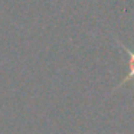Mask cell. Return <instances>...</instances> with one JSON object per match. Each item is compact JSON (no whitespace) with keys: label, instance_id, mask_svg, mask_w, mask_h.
Listing matches in <instances>:
<instances>
[{"label":"cell","instance_id":"1","mask_svg":"<svg viewBox=\"0 0 134 134\" xmlns=\"http://www.w3.org/2000/svg\"><path fill=\"white\" fill-rule=\"evenodd\" d=\"M117 42H118V45H121V48L125 51V53L128 55V72H127V75H125V78L122 79L118 85H117V88H121L122 85L127 84L128 81H134V51H131L130 48H127L125 45H122L120 41H117ZM117 88H115V90H117Z\"/></svg>","mask_w":134,"mask_h":134}]
</instances>
